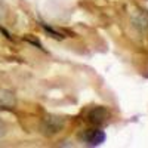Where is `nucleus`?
<instances>
[{
  "label": "nucleus",
  "instance_id": "1",
  "mask_svg": "<svg viewBox=\"0 0 148 148\" xmlns=\"http://www.w3.org/2000/svg\"><path fill=\"white\" fill-rule=\"evenodd\" d=\"M0 105L2 107H14L15 96L9 90H0Z\"/></svg>",
  "mask_w": 148,
  "mask_h": 148
},
{
  "label": "nucleus",
  "instance_id": "2",
  "mask_svg": "<svg viewBox=\"0 0 148 148\" xmlns=\"http://www.w3.org/2000/svg\"><path fill=\"white\" fill-rule=\"evenodd\" d=\"M104 139V135L98 130H92L90 132V136H89V144H99Z\"/></svg>",
  "mask_w": 148,
  "mask_h": 148
},
{
  "label": "nucleus",
  "instance_id": "3",
  "mask_svg": "<svg viewBox=\"0 0 148 148\" xmlns=\"http://www.w3.org/2000/svg\"><path fill=\"white\" fill-rule=\"evenodd\" d=\"M3 135H5V126L2 125V123H0V138H2Z\"/></svg>",
  "mask_w": 148,
  "mask_h": 148
}]
</instances>
